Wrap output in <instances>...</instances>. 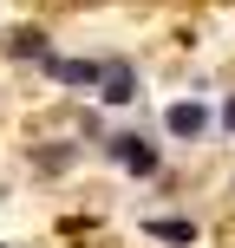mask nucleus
<instances>
[{"instance_id":"obj_1","label":"nucleus","mask_w":235,"mask_h":248,"mask_svg":"<svg viewBox=\"0 0 235 248\" xmlns=\"http://www.w3.org/2000/svg\"><path fill=\"white\" fill-rule=\"evenodd\" d=\"M105 150H111V163L118 170H131V176H157V144L150 137H137V131H118V137H105Z\"/></svg>"},{"instance_id":"obj_2","label":"nucleus","mask_w":235,"mask_h":248,"mask_svg":"<svg viewBox=\"0 0 235 248\" xmlns=\"http://www.w3.org/2000/svg\"><path fill=\"white\" fill-rule=\"evenodd\" d=\"M163 131H170V137H183V144H196V137L209 131V105H196V98L170 105V111H163Z\"/></svg>"},{"instance_id":"obj_3","label":"nucleus","mask_w":235,"mask_h":248,"mask_svg":"<svg viewBox=\"0 0 235 248\" xmlns=\"http://www.w3.org/2000/svg\"><path fill=\"white\" fill-rule=\"evenodd\" d=\"M98 98H105V105H131V98H137V72H131L124 59L98 65Z\"/></svg>"},{"instance_id":"obj_4","label":"nucleus","mask_w":235,"mask_h":248,"mask_svg":"<svg viewBox=\"0 0 235 248\" xmlns=\"http://www.w3.org/2000/svg\"><path fill=\"white\" fill-rule=\"evenodd\" d=\"M7 52H13V59H39V65H52V59H59V52H52V39L39 33V26H20V33L7 39Z\"/></svg>"},{"instance_id":"obj_5","label":"nucleus","mask_w":235,"mask_h":248,"mask_svg":"<svg viewBox=\"0 0 235 248\" xmlns=\"http://www.w3.org/2000/svg\"><path fill=\"white\" fill-rule=\"evenodd\" d=\"M144 235L176 242V248H196V222H189V216H150V222H144Z\"/></svg>"},{"instance_id":"obj_6","label":"nucleus","mask_w":235,"mask_h":248,"mask_svg":"<svg viewBox=\"0 0 235 248\" xmlns=\"http://www.w3.org/2000/svg\"><path fill=\"white\" fill-rule=\"evenodd\" d=\"M46 72L59 78V85H85V92L98 85V59H52Z\"/></svg>"},{"instance_id":"obj_7","label":"nucleus","mask_w":235,"mask_h":248,"mask_svg":"<svg viewBox=\"0 0 235 248\" xmlns=\"http://www.w3.org/2000/svg\"><path fill=\"white\" fill-rule=\"evenodd\" d=\"M222 131H229V137H235V98H229V105H222Z\"/></svg>"},{"instance_id":"obj_8","label":"nucleus","mask_w":235,"mask_h":248,"mask_svg":"<svg viewBox=\"0 0 235 248\" xmlns=\"http://www.w3.org/2000/svg\"><path fill=\"white\" fill-rule=\"evenodd\" d=\"M0 248H7V242H0Z\"/></svg>"}]
</instances>
